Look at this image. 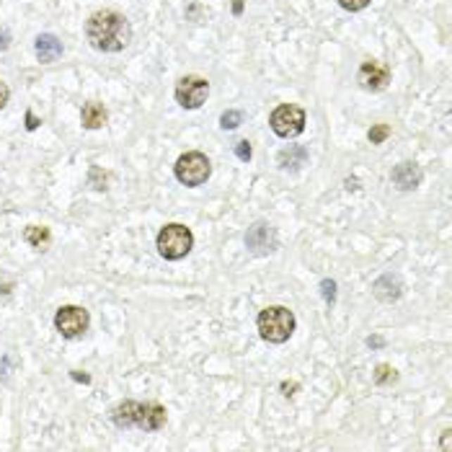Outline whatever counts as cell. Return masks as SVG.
Listing matches in <instances>:
<instances>
[{
    "mask_svg": "<svg viewBox=\"0 0 452 452\" xmlns=\"http://www.w3.org/2000/svg\"><path fill=\"white\" fill-rule=\"evenodd\" d=\"M272 130L280 137H297L305 130V111L292 103L277 106L272 114Z\"/></svg>",
    "mask_w": 452,
    "mask_h": 452,
    "instance_id": "6",
    "label": "cell"
},
{
    "mask_svg": "<svg viewBox=\"0 0 452 452\" xmlns=\"http://www.w3.org/2000/svg\"><path fill=\"white\" fill-rule=\"evenodd\" d=\"M207 94H210V83L199 75H187V78L179 80L176 86V101L184 106V109H199L204 101H207Z\"/></svg>",
    "mask_w": 452,
    "mask_h": 452,
    "instance_id": "7",
    "label": "cell"
},
{
    "mask_svg": "<svg viewBox=\"0 0 452 452\" xmlns=\"http://www.w3.org/2000/svg\"><path fill=\"white\" fill-rule=\"evenodd\" d=\"M111 419L117 427H134V401H125L111 411Z\"/></svg>",
    "mask_w": 452,
    "mask_h": 452,
    "instance_id": "17",
    "label": "cell"
},
{
    "mask_svg": "<svg viewBox=\"0 0 452 452\" xmlns=\"http://www.w3.org/2000/svg\"><path fill=\"white\" fill-rule=\"evenodd\" d=\"M8 96H11L8 86H6V83H3V80H0V109H3V106H6V103H8Z\"/></svg>",
    "mask_w": 452,
    "mask_h": 452,
    "instance_id": "26",
    "label": "cell"
},
{
    "mask_svg": "<svg viewBox=\"0 0 452 452\" xmlns=\"http://www.w3.org/2000/svg\"><path fill=\"white\" fill-rule=\"evenodd\" d=\"M91 187L94 189H106V173H101V168H91Z\"/></svg>",
    "mask_w": 452,
    "mask_h": 452,
    "instance_id": "21",
    "label": "cell"
},
{
    "mask_svg": "<svg viewBox=\"0 0 452 452\" xmlns=\"http://www.w3.org/2000/svg\"><path fill=\"white\" fill-rule=\"evenodd\" d=\"M194 246V235L187 225H179V222H171L165 225L161 233H158V251L161 256L168 258V261H179L192 251Z\"/></svg>",
    "mask_w": 452,
    "mask_h": 452,
    "instance_id": "3",
    "label": "cell"
},
{
    "mask_svg": "<svg viewBox=\"0 0 452 452\" xmlns=\"http://www.w3.org/2000/svg\"><path fill=\"white\" fill-rule=\"evenodd\" d=\"M308 163V150L305 148H297V145H292L289 150H282L280 153V165L282 168H292V171H297L300 165Z\"/></svg>",
    "mask_w": 452,
    "mask_h": 452,
    "instance_id": "16",
    "label": "cell"
},
{
    "mask_svg": "<svg viewBox=\"0 0 452 452\" xmlns=\"http://www.w3.org/2000/svg\"><path fill=\"white\" fill-rule=\"evenodd\" d=\"M165 424V408L161 403H134V427L145 432H158Z\"/></svg>",
    "mask_w": 452,
    "mask_h": 452,
    "instance_id": "8",
    "label": "cell"
},
{
    "mask_svg": "<svg viewBox=\"0 0 452 452\" xmlns=\"http://www.w3.org/2000/svg\"><path fill=\"white\" fill-rule=\"evenodd\" d=\"M388 134H390V127L388 125H377V127H372V130L367 132V137H370V142H372V145H380V142L385 140Z\"/></svg>",
    "mask_w": 452,
    "mask_h": 452,
    "instance_id": "20",
    "label": "cell"
},
{
    "mask_svg": "<svg viewBox=\"0 0 452 452\" xmlns=\"http://www.w3.org/2000/svg\"><path fill=\"white\" fill-rule=\"evenodd\" d=\"M367 344H370V346H380L382 339H367Z\"/></svg>",
    "mask_w": 452,
    "mask_h": 452,
    "instance_id": "31",
    "label": "cell"
},
{
    "mask_svg": "<svg viewBox=\"0 0 452 452\" xmlns=\"http://www.w3.org/2000/svg\"><path fill=\"white\" fill-rule=\"evenodd\" d=\"M80 119H83V127H86V130H99V127L106 125L109 114H106V109H103L99 101H88L86 106H83Z\"/></svg>",
    "mask_w": 452,
    "mask_h": 452,
    "instance_id": "14",
    "label": "cell"
},
{
    "mask_svg": "<svg viewBox=\"0 0 452 452\" xmlns=\"http://www.w3.org/2000/svg\"><path fill=\"white\" fill-rule=\"evenodd\" d=\"M295 331V315L284 305H272L258 315V334L269 344H284Z\"/></svg>",
    "mask_w": 452,
    "mask_h": 452,
    "instance_id": "2",
    "label": "cell"
},
{
    "mask_svg": "<svg viewBox=\"0 0 452 452\" xmlns=\"http://www.w3.org/2000/svg\"><path fill=\"white\" fill-rule=\"evenodd\" d=\"M359 83L370 91H382L390 83V70L377 60H370L359 68Z\"/></svg>",
    "mask_w": 452,
    "mask_h": 452,
    "instance_id": "10",
    "label": "cell"
},
{
    "mask_svg": "<svg viewBox=\"0 0 452 452\" xmlns=\"http://www.w3.org/2000/svg\"><path fill=\"white\" fill-rule=\"evenodd\" d=\"M396 380H398V375L393 367L377 365V370H375V382H377V385H390V382H396Z\"/></svg>",
    "mask_w": 452,
    "mask_h": 452,
    "instance_id": "18",
    "label": "cell"
},
{
    "mask_svg": "<svg viewBox=\"0 0 452 452\" xmlns=\"http://www.w3.org/2000/svg\"><path fill=\"white\" fill-rule=\"evenodd\" d=\"M212 165L204 153H187L176 161V179L187 187H199L210 179Z\"/></svg>",
    "mask_w": 452,
    "mask_h": 452,
    "instance_id": "4",
    "label": "cell"
},
{
    "mask_svg": "<svg viewBox=\"0 0 452 452\" xmlns=\"http://www.w3.org/2000/svg\"><path fill=\"white\" fill-rule=\"evenodd\" d=\"M39 125H42V122L34 117V111H26V130H29V132H34V130H37Z\"/></svg>",
    "mask_w": 452,
    "mask_h": 452,
    "instance_id": "25",
    "label": "cell"
},
{
    "mask_svg": "<svg viewBox=\"0 0 452 452\" xmlns=\"http://www.w3.org/2000/svg\"><path fill=\"white\" fill-rule=\"evenodd\" d=\"M320 289H323V297H326V303H334L336 300V284L331 280H323L320 282Z\"/></svg>",
    "mask_w": 452,
    "mask_h": 452,
    "instance_id": "22",
    "label": "cell"
},
{
    "mask_svg": "<svg viewBox=\"0 0 452 452\" xmlns=\"http://www.w3.org/2000/svg\"><path fill=\"white\" fill-rule=\"evenodd\" d=\"M233 13H238V16L243 13V0H233Z\"/></svg>",
    "mask_w": 452,
    "mask_h": 452,
    "instance_id": "29",
    "label": "cell"
},
{
    "mask_svg": "<svg viewBox=\"0 0 452 452\" xmlns=\"http://www.w3.org/2000/svg\"><path fill=\"white\" fill-rule=\"evenodd\" d=\"M86 37L91 47L99 52H122L132 39V29L127 24V18L117 11H99L88 18Z\"/></svg>",
    "mask_w": 452,
    "mask_h": 452,
    "instance_id": "1",
    "label": "cell"
},
{
    "mask_svg": "<svg viewBox=\"0 0 452 452\" xmlns=\"http://www.w3.org/2000/svg\"><path fill=\"white\" fill-rule=\"evenodd\" d=\"M282 390H284V393H287V396H292V393H289V390H297V382H282Z\"/></svg>",
    "mask_w": 452,
    "mask_h": 452,
    "instance_id": "28",
    "label": "cell"
},
{
    "mask_svg": "<svg viewBox=\"0 0 452 452\" xmlns=\"http://www.w3.org/2000/svg\"><path fill=\"white\" fill-rule=\"evenodd\" d=\"M241 119H243V114H241V111L230 109V111H225V114H222V117H220V125L225 127V130H235V127L241 125Z\"/></svg>",
    "mask_w": 452,
    "mask_h": 452,
    "instance_id": "19",
    "label": "cell"
},
{
    "mask_svg": "<svg viewBox=\"0 0 452 452\" xmlns=\"http://www.w3.org/2000/svg\"><path fill=\"white\" fill-rule=\"evenodd\" d=\"M73 380H80V382H91L88 375H80V372H73Z\"/></svg>",
    "mask_w": 452,
    "mask_h": 452,
    "instance_id": "30",
    "label": "cell"
},
{
    "mask_svg": "<svg viewBox=\"0 0 452 452\" xmlns=\"http://www.w3.org/2000/svg\"><path fill=\"white\" fill-rule=\"evenodd\" d=\"M372 292L375 297H380L385 303H393V300L401 297V282H398L393 274H385V277H380V280L372 284Z\"/></svg>",
    "mask_w": 452,
    "mask_h": 452,
    "instance_id": "12",
    "label": "cell"
},
{
    "mask_svg": "<svg viewBox=\"0 0 452 452\" xmlns=\"http://www.w3.org/2000/svg\"><path fill=\"white\" fill-rule=\"evenodd\" d=\"M88 323H91L88 310L80 308V305H65L55 315V328L65 339H78V336H83L88 331Z\"/></svg>",
    "mask_w": 452,
    "mask_h": 452,
    "instance_id": "5",
    "label": "cell"
},
{
    "mask_svg": "<svg viewBox=\"0 0 452 452\" xmlns=\"http://www.w3.org/2000/svg\"><path fill=\"white\" fill-rule=\"evenodd\" d=\"M235 156L241 158V161H251V145L246 140H241L235 145Z\"/></svg>",
    "mask_w": 452,
    "mask_h": 452,
    "instance_id": "24",
    "label": "cell"
},
{
    "mask_svg": "<svg viewBox=\"0 0 452 452\" xmlns=\"http://www.w3.org/2000/svg\"><path fill=\"white\" fill-rule=\"evenodd\" d=\"M8 44H11L8 32H6V29H0V49H8Z\"/></svg>",
    "mask_w": 452,
    "mask_h": 452,
    "instance_id": "27",
    "label": "cell"
},
{
    "mask_svg": "<svg viewBox=\"0 0 452 452\" xmlns=\"http://www.w3.org/2000/svg\"><path fill=\"white\" fill-rule=\"evenodd\" d=\"M393 181L401 189H416L421 181V171L413 163H401L393 168Z\"/></svg>",
    "mask_w": 452,
    "mask_h": 452,
    "instance_id": "13",
    "label": "cell"
},
{
    "mask_svg": "<svg viewBox=\"0 0 452 452\" xmlns=\"http://www.w3.org/2000/svg\"><path fill=\"white\" fill-rule=\"evenodd\" d=\"M60 55H63V44L57 42V37L42 34L39 39H37V57H39V63H55Z\"/></svg>",
    "mask_w": 452,
    "mask_h": 452,
    "instance_id": "11",
    "label": "cell"
},
{
    "mask_svg": "<svg viewBox=\"0 0 452 452\" xmlns=\"http://www.w3.org/2000/svg\"><path fill=\"white\" fill-rule=\"evenodd\" d=\"M339 3H341V8L346 11H362L370 6V0H339Z\"/></svg>",
    "mask_w": 452,
    "mask_h": 452,
    "instance_id": "23",
    "label": "cell"
},
{
    "mask_svg": "<svg viewBox=\"0 0 452 452\" xmlns=\"http://www.w3.org/2000/svg\"><path fill=\"white\" fill-rule=\"evenodd\" d=\"M246 246H249L253 253H269V251H274L277 249V233H274V227L266 225V222H256L253 227H249Z\"/></svg>",
    "mask_w": 452,
    "mask_h": 452,
    "instance_id": "9",
    "label": "cell"
},
{
    "mask_svg": "<svg viewBox=\"0 0 452 452\" xmlns=\"http://www.w3.org/2000/svg\"><path fill=\"white\" fill-rule=\"evenodd\" d=\"M24 238H26V243L34 246L37 251L49 249V243H52V233H49V227H44V225H29Z\"/></svg>",
    "mask_w": 452,
    "mask_h": 452,
    "instance_id": "15",
    "label": "cell"
}]
</instances>
